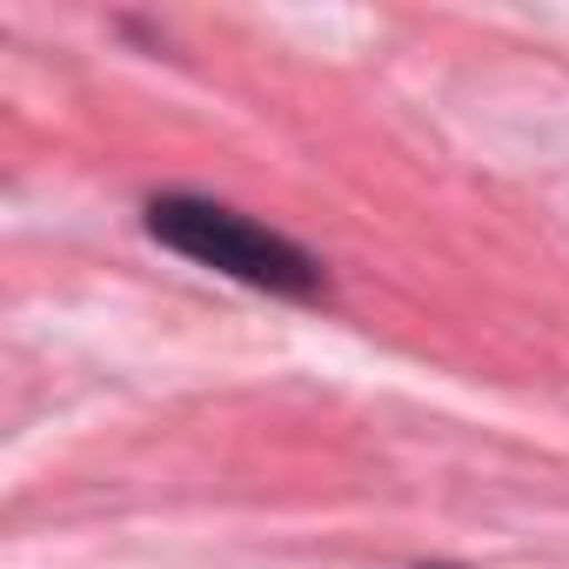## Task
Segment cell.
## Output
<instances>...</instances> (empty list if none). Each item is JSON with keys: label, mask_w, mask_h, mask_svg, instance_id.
<instances>
[{"label": "cell", "mask_w": 569, "mask_h": 569, "mask_svg": "<svg viewBox=\"0 0 569 569\" xmlns=\"http://www.w3.org/2000/svg\"><path fill=\"white\" fill-rule=\"evenodd\" d=\"M148 228L154 241H168L174 254L201 261V268H221L248 289H268V296H296V302H316L322 296V268L316 254H302L296 241H281L274 228L221 208V201H194V194H161L148 201Z\"/></svg>", "instance_id": "1"}]
</instances>
